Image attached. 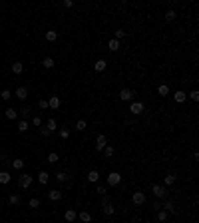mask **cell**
I'll list each match as a JSON object with an SVG mask.
<instances>
[{"instance_id": "cell-1", "label": "cell", "mask_w": 199, "mask_h": 223, "mask_svg": "<svg viewBox=\"0 0 199 223\" xmlns=\"http://www.w3.org/2000/svg\"><path fill=\"white\" fill-rule=\"evenodd\" d=\"M152 191L155 195V199H165V197H167V187H165V185H153Z\"/></svg>"}, {"instance_id": "cell-2", "label": "cell", "mask_w": 199, "mask_h": 223, "mask_svg": "<svg viewBox=\"0 0 199 223\" xmlns=\"http://www.w3.org/2000/svg\"><path fill=\"white\" fill-rule=\"evenodd\" d=\"M120 181H122V175L117 171H112V173H107V185H120Z\"/></svg>"}, {"instance_id": "cell-3", "label": "cell", "mask_w": 199, "mask_h": 223, "mask_svg": "<svg viewBox=\"0 0 199 223\" xmlns=\"http://www.w3.org/2000/svg\"><path fill=\"white\" fill-rule=\"evenodd\" d=\"M143 110H146V106H143L142 102H132V104H130V112L133 114V116H139V114H143Z\"/></svg>"}, {"instance_id": "cell-4", "label": "cell", "mask_w": 199, "mask_h": 223, "mask_svg": "<svg viewBox=\"0 0 199 223\" xmlns=\"http://www.w3.org/2000/svg\"><path fill=\"white\" fill-rule=\"evenodd\" d=\"M132 201H133V205H143L146 203V193L143 191H133Z\"/></svg>"}, {"instance_id": "cell-5", "label": "cell", "mask_w": 199, "mask_h": 223, "mask_svg": "<svg viewBox=\"0 0 199 223\" xmlns=\"http://www.w3.org/2000/svg\"><path fill=\"white\" fill-rule=\"evenodd\" d=\"M107 145V135H104V134H100L98 138H96V150L98 151H102Z\"/></svg>"}, {"instance_id": "cell-6", "label": "cell", "mask_w": 199, "mask_h": 223, "mask_svg": "<svg viewBox=\"0 0 199 223\" xmlns=\"http://www.w3.org/2000/svg\"><path fill=\"white\" fill-rule=\"evenodd\" d=\"M32 181H34V177H32V175H20V177H18V185H20V187H24V189H26V187H30V185H32Z\"/></svg>"}, {"instance_id": "cell-7", "label": "cell", "mask_w": 199, "mask_h": 223, "mask_svg": "<svg viewBox=\"0 0 199 223\" xmlns=\"http://www.w3.org/2000/svg\"><path fill=\"white\" fill-rule=\"evenodd\" d=\"M132 98H133V92L130 88H122L120 90V100L122 102H132Z\"/></svg>"}, {"instance_id": "cell-8", "label": "cell", "mask_w": 199, "mask_h": 223, "mask_svg": "<svg viewBox=\"0 0 199 223\" xmlns=\"http://www.w3.org/2000/svg\"><path fill=\"white\" fill-rule=\"evenodd\" d=\"M60 98L58 96H50V100H48V108H50V110H58V108H60Z\"/></svg>"}, {"instance_id": "cell-9", "label": "cell", "mask_w": 199, "mask_h": 223, "mask_svg": "<svg viewBox=\"0 0 199 223\" xmlns=\"http://www.w3.org/2000/svg\"><path fill=\"white\" fill-rule=\"evenodd\" d=\"M14 96L18 98V100H22V102H24L26 98H28V88H24V86H20V88L14 92Z\"/></svg>"}, {"instance_id": "cell-10", "label": "cell", "mask_w": 199, "mask_h": 223, "mask_svg": "<svg viewBox=\"0 0 199 223\" xmlns=\"http://www.w3.org/2000/svg\"><path fill=\"white\" fill-rule=\"evenodd\" d=\"M173 100L177 102V104H183V102L187 100V94H185V92H183V90H177V92H175V94H173Z\"/></svg>"}, {"instance_id": "cell-11", "label": "cell", "mask_w": 199, "mask_h": 223, "mask_svg": "<svg viewBox=\"0 0 199 223\" xmlns=\"http://www.w3.org/2000/svg\"><path fill=\"white\" fill-rule=\"evenodd\" d=\"M46 129H48V132H56V129H58V124H56V119H54V118H50V119H46V126H44Z\"/></svg>"}, {"instance_id": "cell-12", "label": "cell", "mask_w": 199, "mask_h": 223, "mask_svg": "<svg viewBox=\"0 0 199 223\" xmlns=\"http://www.w3.org/2000/svg\"><path fill=\"white\" fill-rule=\"evenodd\" d=\"M48 197H50L52 201H60L62 199V191L60 189H50V191H48Z\"/></svg>"}, {"instance_id": "cell-13", "label": "cell", "mask_w": 199, "mask_h": 223, "mask_svg": "<svg viewBox=\"0 0 199 223\" xmlns=\"http://www.w3.org/2000/svg\"><path fill=\"white\" fill-rule=\"evenodd\" d=\"M86 179H88L90 183H98V181H100V173L96 171V170H92V171L88 173V175H86Z\"/></svg>"}, {"instance_id": "cell-14", "label": "cell", "mask_w": 199, "mask_h": 223, "mask_svg": "<svg viewBox=\"0 0 199 223\" xmlns=\"http://www.w3.org/2000/svg\"><path fill=\"white\" fill-rule=\"evenodd\" d=\"M38 181L42 183V185H46V183H48V181H50V173H48V171H44V170H42V171L38 173Z\"/></svg>"}, {"instance_id": "cell-15", "label": "cell", "mask_w": 199, "mask_h": 223, "mask_svg": "<svg viewBox=\"0 0 199 223\" xmlns=\"http://www.w3.org/2000/svg\"><path fill=\"white\" fill-rule=\"evenodd\" d=\"M76 217L78 215H76V211H74V209H68L66 213H64V219H66L68 223H74V221H76Z\"/></svg>"}, {"instance_id": "cell-16", "label": "cell", "mask_w": 199, "mask_h": 223, "mask_svg": "<svg viewBox=\"0 0 199 223\" xmlns=\"http://www.w3.org/2000/svg\"><path fill=\"white\" fill-rule=\"evenodd\" d=\"M78 219L82 221V223H90V221H92V215H90V211H80Z\"/></svg>"}, {"instance_id": "cell-17", "label": "cell", "mask_w": 199, "mask_h": 223, "mask_svg": "<svg viewBox=\"0 0 199 223\" xmlns=\"http://www.w3.org/2000/svg\"><path fill=\"white\" fill-rule=\"evenodd\" d=\"M107 50H110V52H117V50H120V42H117L116 38H112V40L107 42Z\"/></svg>"}, {"instance_id": "cell-18", "label": "cell", "mask_w": 199, "mask_h": 223, "mask_svg": "<svg viewBox=\"0 0 199 223\" xmlns=\"http://www.w3.org/2000/svg\"><path fill=\"white\" fill-rule=\"evenodd\" d=\"M161 209H163V211H167V213H173V211H175V203H173V201H165V203L163 205H161Z\"/></svg>"}, {"instance_id": "cell-19", "label": "cell", "mask_w": 199, "mask_h": 223, "mask_svg": "<svg viewBox=\"0 0 199 223\" xmlns=\"http://www.w3.org/2000/svg\"><path fill=\"white\" fill-rule=\"evenodd\" d=\"M106 68H107V62H106V60H98V62L94 64V70H96V72H104Z\"/></svg>"}, {"instance_id": "cell-20", "label": "cell", "mask_w": 199, "mask_h": 223, "mask_svg": "<svg viewBox=\"0 0 199 223\" xmlns=\"http://www.w3.org/2000/svg\"><path fill=\"white\" fill-rule=\"evenodd\" d=\"M4 116H6L8 119H16L18 118V112H16L14 108H6V110H4Z\"/></svg>"}, {"instance_id": "cell-21", "label": "cell", "mask_w": 199, "mask_h": 223, "mask_svg": "<svg viewBox=\"0 0 199 223\" xmlns=\"http://www.w3.org/2000/svg\"><path fill=\"white\" fill-rule=\"evenodd\" d=\"M102 211H104V215H114L116 213V207L112 203H107V205H102Z\"/></svg>"}, {"instance_id": "cell-22", "label": "cell", "mask_w": 199, "mask_h": 223, "mask_svg": "<svg viewBox=\"0 0 199 223\" xmlns=\"http://www.w3.org/2000/svg\"><path fill=\"white\" fill-rule=\"evenodd\" d=\"M175 179H177V177L173 175V173H169V175H165V177H163V185H165V187L173 185V183H175Z\"/></svg>"}, {"instance_id": "cell-23", "label": "cell", "mask_w": 199, "mask_h": 223, "mask_svg": "<svg viewBox=\"0 0 199 223\" xmlns=\"http://www.w3.org/2000/svg\"><path fill=\"white\" fill-rule=\"evenodd\" d=\"M22 70H24V66H22V62H14V64H12V74H16V76H20V74H22Z\"/></svg>"}, {"instance_id": "cell-24", "label": "cell", "mask_w": 199, "mask_h": 223, "mask_svg": "<svg viewBox=\"0 0 199 223\" xmlns=\"http://www.w3.org/2000/svg\"><path fill=\"white\" fill-rule=\"evenodd\" d=\"M10 179H12V175H10L8 171H0V183H2V185H6Z\"/></svg>"}, {"instance_id": "cell-25", "label": "cell", "mask_w": 199, "mask_h": 223, "mask_svg": "<svg viewBox=\"0 0 199 223\" xmlns=\"http://www.w3.org/2000/svg\"><path fill=\"white\" fill-rule=\"evenodd\" d=\"M46 40H48V42H56V40H58V32H56V30H48V32H46Z\"/></svg>"}, {"instance_id": "cell-26", "label": "cell", "mask_w": 199, "mask_h": 223, "mask_svg": "<svg viewBox=\"0 0 199 223\" xmlns=\"http://www.w3.org/2000/svg\"><path fill=\"white\" fill-rule=\"evenodd\" d=\"M102 151H104V155H106V157H112V155H114V154H116V150H114V145H110V144H107V145H106V148H104V150H102Z\"/></svg>"}, {"instance_id": "cell-27", "label": "cell", "mask_w": 199, "mask_h": 223, "mask_svg": "<svg viewBox=\"0 0 199 223\" xmlns=\"http://www.w3.org/2000/svg\"><path fill=\"white\" fill-rule=\"evenodd\" d=\"M167 219H169V213H167V211H163V209H159L157 211V221L163 223V221H167Z\"/></svg>"}, {"instance_id": "cell-28", "label": "cell", "mask_w": 199, "mask_h": 223, "mask_svg": "<svg viewBox=\"0 0 199 223\" xmlns=\"http://www.w3.org/2000/svg\"><path fill=\"white\" fill-rule=\"evenodd\" d=\"M18 116L22 118V119H26V118L30 116V108L28 106H22V108H20V112H18Z\"/></svg>"}, {"instance_id": "cell-29", "label": "cell", "mask_w": 199, "mask_h": 223, "mask_svg": "<svg viewBox=\"0 0 199 223\" xmlns=\"http://www.w3.org/2000/svg\"><path fill=\"white\" fill-rule=\"evenodd\" d=\"M28 119H20L18 122V132H28Z\"/></svg>"}, {"instance_id": "cell-30", "label": "cell", "mask_w": 199, "mask_h": 223, "mask_svg": "<svg viewBox=\"0 0 199 223\" xmlns=\"http://www.w3.org/2000/svg\"><path fill=\"white\" fill-rule=\"evenodd\" d=\"M157 94H159V96H169V88H167L165 84H161L159 88H157Z\"/></svg>"}, {"instance_id": "cell-31", "label": "cell", "mask_w": 199, "mask_h": 223, "mask_svg": "<svg viewBox=\"0 0 199 223\" xmlns=\"http://www.w3.org/2000/svg\"><path fill=\"white\" fill-rule=\"evenodd\" d=\"M8 203H10V205H18V203H20V195H16V193L10 195V197H8Z\"/></svg>"}, {"instance_id": "cell-32", "label": "cell", "mask_w": 199, "mask_h": 223, "mask_svg": "<svg viewBox=\"0 0 199 223\" xmlns=\"http://www.w3.org/2000/svg\"><path fill=\"white\" fill-rule=\"evenodd\" d=\"M86 128H88V124H86L84 119H78V122H76V129H78V132H84Z\"/></svg>"}, {"instance_id": "cell-33", "label": "cell", "mask_w": 199, "mask_h": 223, "mask_svg": "<svg viewBox=\"0 0 199 223\" xmlns=\"http://www.w3.org/2000/svg\"><path fill=\"white\" fill-rule=\"evenodd\" d=\"M12 167H14V170H22V167H24V160H12Z\"/></svg>"}, {"instance_id": "cell-34", "label": "cell", "mask_w": 199, "mask_h": 223, "mask_svg": "<svg viewBox=\"0 0 199 223\" xmlns=\"http://www.w3.org/2000/svg\"><path fill=\"white\" fill-rule=\"evenodd\" d=\"M28 207H32V209H36V207H40V199H36V197H32V199L28 201Z\"/></svg>"}, {"instance_id": "cell-35", "label": "cell", "mask_w": 199, "mask_h": 223, "mask_svg": "<svg viewBox=\"0 0 199 223\" xmlns=\"http://www.w3.org/2000/svg\"><path fill=\"white\" fill-rule=\"evenodd\" d=\"M165 20H167V22H171V20H175V12H173V8H169L167 12H165Z\"/></svg>"}, {"instance_id": "cell-36", "label": "cell", "mask_w": 199, "mask_h": 223, "mask_svg": "<svg viewBox=\"0 0 199 223\" xmlns=\"http://www.w3.org/2000/svg\"><path fill=\"white\" fill-rule=\"evenodd\" d=\"M0 98H2L4 102H8L10 98H12V92H10V90H2V94H0Z\"/></svg>"}, {"instance_id": "cell-37", "label": "cell", "mask_w": 199, "mask_h": 223, "mask_svg": "<svg viewBox=\"0 0 199 223\" xmlns=\"http://www.w3.org/2000/svg\"><path fill=\"white\" fill-rule=\"evenodd\" d=\"M58 160H60V157H58V154H56V151H52V154H48V161H50V164H56Z\"/></svg>"}, {"instance_id": "cell-38", "label": "cell", "mask_w": 199, "mask_h": 223, "mask_svg": "<svg viewBox=\"0 0 199 223\" xmlns=\"http://www.w3.org/2000/svg\"><path fill=\"white\" fill-rule=\"evenodd\" d=\"M60 138L62 139H68L70 138V129L68 128H60Z\"/></svg>"}, {"instance_id": "cell-39", "label": "cell", "mask_w": 199, "mask_h": 223, "mask_svg": "<svg viewBox=\"0 0 199 223\" xmlns=\"http://www.w3.org/2000/svg\"><path fill=\"white\" fill-rule=\"evenodd\" d=\"M96 193H98L100 197H102V195H106V193H107V187H106V185H102V183H100V185H98V189H96Z\"/></svg>"}, {"instance_id": "cell-40", "label": "cell", "mask_w": 199, "mask_h": 223, "mask_svg": "<svg viewBox=\"0 0 199 223\" xmlns=\"http://www.w3.org/2000/svg\"><path fill=\"white\" fill-rule=\"evenodd\" d=\"M56 179H58V181H66V179H68V173H66V171H58V173H56Z\"/></svg>"}, {"instance_id": "cell-41", "label": "cell", "mask_w": 199, "mask_h": 223, "mask_svg": "<svg viewBox=\"0 0 199 223\" xmlns=\"http://www.w3.org/2000/svg\"><path fill=\"white\" fill-rule=\"evenodd\" d=\"M42 64H44V68L50 70V68L54 66V60H52V58H44V60H42Z\"/></svg>"}, {"instance_id": "cell-42", "label": "cell", "mask_w": 199, "mask_h": 223, "mask_svg": "<svg viewBox=\"0 0 199 223\" xmlns=\"http://www.w3.org/2000/svg\"><path fill=\"white\" fill-rule=\"evenodd\" d=\"M122 38H126V32H123V28H120V30H116V40L120 42Z\"/></svg>"}, {"instance_id": "cell-43", "label": "cell", "mask_w": 199, "mask_h": 223, "mask_svg": "<svg viewBox=\"0 0 199 223\" xmlns=\"http://www.w3.org/2000/svg\"><path fill=\"white\" fill-rule=\"evenodd\" d=\"M189 100H193V102H199V92H197V90H193L191 94H189Z\"/></svg>"}, {"instance_id": "cell-44", "label": "cell", "mask_w": 199, "mask_h": 223, "mask_svg": "<svg viewBox=\"0 0 199 223\" xmlns=\"http://www.w3.org/2000/svg\"><path fill=\"white\" fill-rule=\"evenodd\" d=\"M32 126H36V128H42V119L36 116V118H32Z\"/></svg>"}, {"instance_id": "cell-45", "label": "cell", "mask_w": 199, "mask_h": 223, "mask_svg": "<svg viewBox=\"0 0 199 223\" xmlns=\"http://www.w3.org/2000/svg\"><path fill=\"white\" fill-rule=\"evenodd\" d=\"M40 135H42V138H48V135H50V132H48V129L42 126V128H40Z\"/></svg>"}, {"instance_id": "cell-46", "label": "cell", "mask_w": 199, "mask_h": 223, "mask_svg": "<svg viewBox=\"0 0 199 223\" xmlns=\"http://www.w3.org/2000/svg\"><path fill=\"white\" fill-rule=\"evenodd\" d=\"M38 106L42 108V110H48V100H40V102H38Z\"/></svg>"}, {"instance_id": "cell-47", "label": "cell", "mask_w": 199, "mask_h": 223, "mask_svg": "<svg viewBox=\"0 0 199 223\" xmlns=\"http://www.w3.org/2000/svg\"><path fill=\"white\" fill-rule=\"evenodd\" d=\"M110 203V197H107V195H102V205H107Z\"/></svg>"}, {"instance_id": "cell-48", "label": "cell", "mask_w": 199, "mask_h": 223, "mask_svg": "<svg viewBox=\"0 0 199 223\" xmlns=\"http://www.w3.org/2000/svg\"><path fill=\"white\" fill-rule=\"evenodd\" d=\"M64 6H66V8H72L74 2H72V0H64Z\"/></svg>"}, {"instance_id": "cell-49", "label": "cell", "mask_w": 199, "mask_h": 223, "mask_svg": "<svg viewBox=\"0 0 199 223\" xmlns=\"http://www.w3.org/2000/svg\"><path fill=\"white\" fill-rule=\"evenodd\" d=\"M78 223H82V221H78Z\"/></svg>"}]
</instances>
